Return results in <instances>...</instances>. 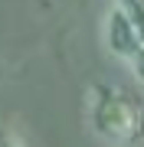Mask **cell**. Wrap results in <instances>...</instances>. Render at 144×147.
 <instances>
[{
	"label": "cell",
	"mask_w": 144,
	"mask_h": 147,
	"mask_svg": "<svg viewBox=\"0 0 144 147\" xmlns=\"http://www.w3.org/2000/svg\"><path fill=\"white\" fill-rule=\"evenodd\" d=\"M101 36H105V46H108V53H112L115 59H121V62H131L134 56L144 49V39H141V33L138 26L131 23V16L121 10V7H112L105 16V26H101Z\"/></svg>",
	"instance_id": "7a4b0ae2"
},
{
	"label": "cell",
	"mask_w": 144,
	"mask_h": 147,
	"mask_svg": "<svg viewBox=\"0 0 144 147\" xmlns=\"http://www.w3.org/2000/svg\"><path fill=\"white\" fill-rule=\"evenodd\" d=\"M118 7H121V10L131 16V23L138 26L141 39H144V0H118Z\"/></svg>",
	"instance_id": "3957f363"
},
{
	"label": "cell",
	"mask_w": 144,
	"mask_h": 147,
	"mask_svg": "<svg viewBox=\"0 0 144 147\" xmlns=\"http://www.w3.org/2000/svg\"><path fill=\"white\" fill-rule=\"evenodd\" d=\"M89 127L112 147H131L144 134V108L124 88L95 82L89 88Z\"/></svg>",
	"instance_id": "6da1fadb"
},
{
	"label": "cell",
	"mask_w": 144,
	"mask_h": 147,
	"mask_svg": "<svg viewBox=\"0 0 144 147\" xmlns=\"http://www.w3.org/2000/svg\"><path fill=\"white\" fill-rule=\"evenodd\" d=\"M128 65H131V72H134V79H138V82L144 85V49H141V53H138V56L131 59Z\"/></svg>",
	"instance_id": "5b68a950"
},
{
	"label": "cell",
	"mask_w": 144,
	"mask_h": 147,
	"mask_svg": "<svg viewBox=\"0 0 144 147\" xmlns=\"http://www.w3.org/2000/svg\"><path fill=\"white\" fill-rule=\"evenodd\" d=\"M0 147H26V141H23V137L16 134L10 124H3V121H0Z\"/></svg>",
	"instance_id": "277c9868"
}]
</instances>
